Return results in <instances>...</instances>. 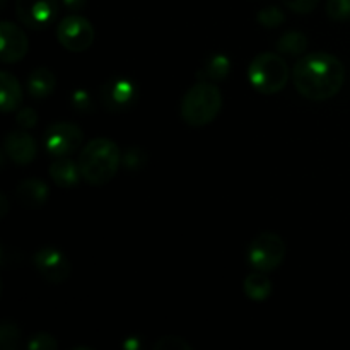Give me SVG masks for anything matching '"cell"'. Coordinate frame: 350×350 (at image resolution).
Returning a JSON list of instances; mask_svg holds the SVG:
<instances>
[{
  "instance_id": "obj_3",
  "label": "cell",
  "mask_w": 350,
  "mask_h": 350,
  "mask_svg": "<svg viewBox=\"0 0 350 350\" xmlns=\"http://www.w3.org/2000/svg\"><path fill=\"white\" fill-rule=\"evenodd\" d=\"M222 108V94L214 82H198L187 91L181 99L180 113L187 125L193 129L208 125L219 116Z\"/></svg>"
},
{
  "instance_id": "obj_26",
  "label": "cell",
  "mask_w": 350,
  "mask_h": 350,
  "mask_svg": "<svg viewBox=\"0 0 350 350\" xmlns=\"http://www.w3.org/2000/svg\"><path fill=\"white\" fill-rule=\"evenodd\" d=\"M57 347V340L48 334H36L27 342V349L29 350H55Z\"/></svg>"
},
{
  "instance_id": "obj_16",
  "label": "cell",
  "mask_w": 350,
  "mask_h": 350,
  "mask_svg": "<svg viewBox=\"0 0 350 350\" xmlns=\"http://www.w3.org/2000/svg\"><path fill=\"white\" fill-rule=\"evenodd\" d=\"M231 58L226 53H214L202 64L200 70L197 72V77L202 82H219L224 81L231 74Z\"/></svg>"
},
{
  "instance_id": "obj_14",
  "label": "cell",
  "mask_w": 350,
  "mask_h": 350,
  "mask_svg": "<svg viewBox=\"0 0 350 350\" xmlns=\"http://www.w3.org/2000/svg\"><path fill=\"white\" fill-rule=\"evenodd\" d=\"M50 176L58 187L62 188H74L81 181V167L79 163H74L67 157H55L53 163L50 164Z\"/></svg>"
},
{
  "instance_id": "obj_21",
  "label": "cell",
  "mask_w": 350,
  "mask_h": 350,
  "mask_svg": "<svg viewBox=\"0 0 350 350\" xmlns=\"http://www.w3.org/2000/svg\"><path fill=\"white\" fill-rule=\"evenodd\" d=\"M256 19H258V23L262 24L263 27H269V29H272V27H279L280 24L286 21V14H284V10L280 9V7L269 5V7H265V9L260 10L258 16H256Z\"/></svg>"
},
{
  "instance_id": "obj_1",
  "label": "cell",
  "mask_w": 350,
  "mask_h": 350,
  "mask_svg": "<svg viewBox=\"0 0 350 350\" xmlns=\"http://www.w3.org/2000/svg\"><path fill=\"white\" fill-rule=\"evenodd\" d=\"M297 92L310 101H327L338 94L345 81L344 64L327 51L308 53L294 65Z\"/></svg>"
},
{
  "instance_id": "obj_19",
  "label": "cell",
  "mask_w": 350,
  "mask_h": 350,
  "mask_svg": "<svg viewBox=\"0 0 350 350\" xmlns=\"http://www.w3.org/2000/svg\"><path fill=\"white\" fill-rule=\"evenodd\" d=\"M277 50L287 57H299L308 50V38L299 31L284 33L277 41Z\"/></svg>"
},
{
  "instance_id": "obj_29",
  "label": "cell",
  "mask_w": 350,
  "mask_h": 350,
  "mask_svg": "<svg viewBox=\"0 0 350 350\" xmlns=\"http://www.w3.org/2000/svg\"><path fill=\"white\" fill-rule=\"evenodd\" d=\"M62 2H64V5L67 7L68 10H81L84 9L88 0H62Z\"/></svg>"
},
{
  "instance_id": "obj_5",
  "label": "cell",
  "mask_w": 350,
  "mask_h": 350,
  "mask_svg": "<svg viewBox=\"0 0 350 350\" xmlns=\"http://www.w3.org/2000/svg\"><path fill=\"white\" fill-rule=\"evenodd\" d=\"M286 243L279 234L273 232H263V234L256 236L248 246V253H246V260L248 265L256 272H273L279 269L280 263L286 258Z\"/></svg>"
},
{
  "instance_id": "obj_13",
  "label": "cell",
  "mask_w": 350,
  "mask_h": 350,
  "mask_svg": "<svg viewBox=\"0 0 350 350\" xmlns=\"http://www.w3.org/2000/svg\"><path fill=\"white\" fill-rule=\"evenodd\" d=\"M48 197H50V190L46 183L41 180H24L16 188V200L23 207H41L48 200Z\"/></svg>"
},
{
  "instance_id": "obj_24",
  "label": "cell",
  "mask_w": 350,
  "mask_h": 350,
  "mask_svg": "<svg viewBox=\"0 0 350 350\" xmlns=\"http://www.w3.org/2000/svg\"><path fill=\"white\" fill-rule=\"evenodd\" d=\"M72 101V106H74L77 111H82V113H89L94 109V103H92V96L89 94L85 89H77V91L72 94L70 98Z\"/></svg>"
},
{
  "instance_id": "obj_25",
  "label": "cell",
  "mask_w": 350,
  "mask_h": 350,
  "mask_svg": "<svg viewBox=\"0 0 350 350\" xmlns=\"http://www.w3.org/2000/svg\"><path fill=\"white\" fill-rule=\"evenodd\" d=\"M156 350H191L190 344L183 340L181 337H174V335H167V337H161L154 345Z\"/></svg>"
},
{
  "instance_id": "obj_9",
  "label": "cell",
  "mask_w": 350,
  "mask_h": 350,
  "mask_svg": "<svg viewBox=\"0 0 350 350\" xmlns=\"http://www.w3.org/2000/svg\"><path fill=\"white\" fill-rule=\"evenodd\" d=\"M16 14L21 23L34 31L46 29L58 14L57 0H16Z\"/></svg>"
},
{
  "instance_id": "obj_18",
  "label": "cell",
  "mask_w": 350,
  "mask_h": 350,
  "mask_svg": "<svg viewBox=\"0 0 350 350\" xmlns=\"http://www.w3.org/2000/svg\"><path fill=\"white\" fill-rule=\"evenodd\" d=\"M243 289L252 301H265L272 294V282L265 272H256L255 270L245 279Z\"/></svg>"
},
{
  "instance_id": "obj_2",
  "label": "cell",
  "mask_w": 350,
  "mask_h": 350,
  "mask_svg": "<svg viewBox=\"0 0 350 350\" xmlns=\"http://www.w3.org/2000/svg\"><path fill=\"white\" fill-rule=\"evenodd\" d=\"M122 150L113 140L94 139L84 146L79 167H81L82 180L92 187H103L116 176L122 161Z\"/></svg>"
},
{
  "instance_id": "obj_20",
  "label": "cell",
  "mask_w": 350,
  "mask_h": 350,
  "mask_svg": "<svg viewBox=\"0 0 350 350\" xmlns=\"http://www.w3.org/2000/svg\"><path fill=\"white\" fill-rule=\"evenodd\" d=\"M21 342V330L12 321H5L0 327V345L5 350H16Z\"/></svg>"
},
{
  "instance_id": "obj_8",
  "label": "cell",
  "mask_w": 350,
  "mask_h": 350,
  "mask_svg": "<svg viewBox=\"0 0 350 350\" xmlns=\"http://www.w3.org/2000/svg\"><path fill=\"white\" fill-rule=\"evenodd\" d=\"M139 99V88L130 77H111L103 84L101 103L109 111H125Z\"/></svg>"
},
{
  "instance_id": "obj_23",
  "label": "cell",
  "mask_w": 350,
  "mask_h": 350,
  "mask_svg": "<svg viewBox=\"0 0 350 350\" xmlns=\"http://www.w3.org/2000/svg\"><path fill=\"white\" fill-rule=\"evenodd\" d=\"M327 14L334 21H349L350 19V0H328Z\"/></svg>"
},
{
  "instance_id": "obj_22",
  "label": "cell",
  "mask_w": 350,
  "mask_h": 350,
  "mask_svg": "<svg viewBox=\"0 0 350 350\" xmlns=\"http://www.w3.org/2000/svg\"><path fill=\"white\" fill-rule=\"evenodd\" d=\"M123 166L130 171H139L142 170L144 164L147 163V154L144 152L140 147H129V149L123 152Z\"/></svg>"
},
{
  "instance_id": "obj_17",
  "label": "cell",
  "mask_w": 350,
  "mask_h": 350,
  "mask_svg": "<svg viewBox=\"0 0 350 350\" xmlns=\"http://www.w3.org/2000/svg\"><path fill=\"white\" fill-rule=\"evenodd\" d=\"M57 88L55 74L46 67H38L27 77V92L34 99H44L51 94Z\"/></svg>"
},
{
  "instance_id": "obj_27",
  "label": "cell",
  "mask_w": 350,
  "mask_h": 350,
  "mask_svg": "<svg viewBox=\"0 0 350 350\" xmlns=\"http://www.w3.org/2000/svg\"><path fill=\"white\" fill-rule=\"evenodd\" d=\"M320 0H282L284 5L296 14H310L317 9Z\"/></svg>"
},
{
  "instance_id": "obj_7",
  "label": "cell",
  "mask_w": 350,
  "mask_h": 350,
  "mask_svg": "<svg viewBox=\"0 0 350 350\" xmlns=\"http://www.w3.org/2000/svg\"><path fill=\"white\" fill-rule=\"evenodd\" d=\"M82 130L68 122H58L44 132V149L53 157H67L82 146Z\"/></svg>"
},
{
  "instance_id": "obj_10",
  "label": "cell",
  "mask_w": 350,
  "mask_h": 350,
  "mask_svg": "<svg viewBox=\"0 0 350 350\" xmlns=\"http://www.w3.org/2000/svg\"><path fill=\"white\" fill-rule=\"evenodd\" d=\"M33 263L43 279L51 284H62L70 275V262L55 248H43L34 253Z\"/></svg>"
},
{
  "instance_id": "obj_30",
  "label": "cell",
  "mask_w": 350,
  "mask_h": 350,
  "mask_svg": "<svg viewBox=\"0 0 350 350\" xmlns=\"http://www.w3.org/2000/svg\"><path fill=\"white\" fill-rule=\"evenodd\" d=\"M123 347L126 350H139L142 347V344H140V337H129L125 342H123Z\"/></svg>"
},
{
  "instance_id": "obj_11",
  "label": "cell",
  "mask_w": 350,
  "mask_h": 350,
  "mask_svg": "<svg viewBox=\"0 0 350 350\" xmlns=\"http://www.w3.org/2000/svg\"><path fill=\"white\" fill-rule=\"evenodd\" d=\"M29 50V41L26 34L10 21H2L0 24V60L3 64H16L26 57Z\"/></svg>"
},
{
  "instance_id": "obj_12",
  "label": "cell",
  "mask_w": 350,
  "mask_h": 350,
  "mask_svg": "<svg viewBox=\"0 0 350 350\" xmlns=\"http://www.w3.org/2000/svg\"><path fill=\"white\" fill-rule=\"evenodd\" d=\"M3 152L7 154L12 163L19 164V166H26L34 161L38 154L36 140L23 130H16L10 132L3 140Z\"/></svg>"
},
{
  "instance_id": "obj_28",
  "label": "cell",
  "mask_w": 350,
  "mask_h": 350,
  "mask_svg": "<svg viewBox=\"0 0 350 350\" xmlns=\"http://www.w3.org/2000/svg\"><path fill=\"white\" fill-rule=\"evenodd\" d=\"M17 125L23 130H31L38 123V115L33 108H23L17 113Z\"/></svg>"
},
{
  "instance_id": "obj_6",
  "label": "cell",
  "mask_w": 350,
  "mask_h": 350,
  "mask_svg": "<svg viewBox=\"0 0 350 350\" xmlns=\"http://www.w3.org/2000/svg\"><path fill=\"white\" fill-rule=\"evenodd\" d=\"M57 38L62 46L68 51H85L94 43V27L85 17L68 16L58 24Z\"/></svg>"
},
{
  "instance_id": "obj_4",
  "label": "cell",
  "mask_w": 350,
  "mask_h": 350,
  "mask_svg": "<svg viewBox=\"0 0 350 350\" xmlns=\"http://www.w3.org/2000/svg\"><path fill=\"white\" fill-rule=\"evenodd\" d=\"M248 81L255 91L262 94H275L286 88L289 81V67L280 55L272 51L260 53L250 64Z\"/></svg>"
},
{
  "instance_id": "obj_15",
  "label": "cell",
  "mask_w": 350,
  "mask_h": 350,
  "mask_svg": "<svg viewBox=\"0 0 350 350\" xmlns=\"http://www.w3.org/2000/svg\"><path fill=\"white\" fill-rule=\"evenodd\" d=\"M23 105V88L16 75L10 72H0V108L3 113H10Z\"/></svg>"
}]
</instances>
